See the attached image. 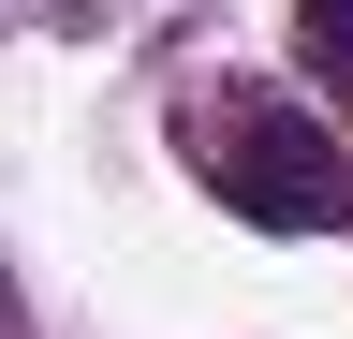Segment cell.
<instances>
[{"instance_id": "obj_1", "label": "cell", "mask_w": 353, "mask_h": 339, "mask_svg": "<svg viewBox=\"0 0 353 339\" xmlns=\"http://www.w3.org/2000/svg\"><path fill=\"white\" fill-rule=\"evenodd\" d=\"M192 177L265 236H339L353 222V148L324 133L309 104H265V89H221L192 118Z\"/></svg>"}, {"instance_id": "obj_2", "label": "cell", "mask_w": 353, "mask_h": 339, "mask_svg": "<svg viewBox=\"0 0 353 339\" xmlns=\"http://www.w3.org/2000/svg\"><path fill=\"white\" fill-rule=\"evenodd\" d=\"M294 45H309V74L353 89V0H294Z\"/></svg>"}]
</instances>
